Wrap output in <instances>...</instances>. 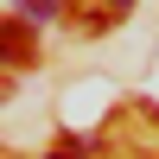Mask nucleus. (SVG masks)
<instances>
[{"label": "nucleus", "mask_w": 159, "mask_h": 159, "mask_svg": "<svg viewBox=\"0 0 159 159\" xmlns=\"http://www.w3.org/2000/svg\"><path fill=\"white\" fill-rule=\"evenodd\" d=\"M57 7H64V0H19V25H45V19H57Z\"/></svg>", "instance_id": "1"}, {"label": "nucleus", "mask_w": 159, "mask_h": 159, "mask_svg": "<svg viewBox=\"0 0 159 159\" xmlns=\"http://www.w3.org/2000/svg\"><path fill=\"white\" fill-rule=\"evenodd\" d=\"M108 7H127V0H108Z\"/></svg>", "instance_id": "2"}]
</instances>
